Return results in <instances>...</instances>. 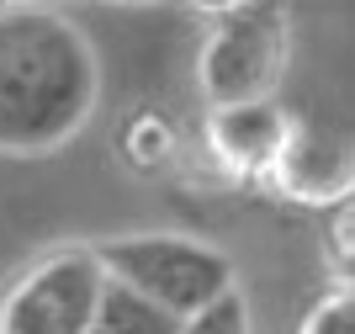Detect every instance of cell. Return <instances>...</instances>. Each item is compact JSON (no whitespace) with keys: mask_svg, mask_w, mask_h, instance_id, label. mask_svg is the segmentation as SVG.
<instances>
[{"mask_svg":"<svg viewBox=\"0 0 355 334\" xmlns=\"http://www.w3.org/2000/svg\"><path fill=\"white\" fill-rule=\"evenodd\" d=\"M101 58L59 6H0V154L37 160L85 133Z\"/></svg>","mask_w":355,"mask_h":334,"instance_id":"1","label":"cell"},{"mask_svg":"<svg viewBox=\"0 0 355 334\" xmlns=\"http://www.w3.org/2000/svg\"><path fill=\"white\" fill-rule=\"evenodd\" d=\"M106 281L154 303L170 319H191L223 292L239 287L234 260L218 244H202L191 233H122L90 249Z\"/></svg>","mask_w":355,"mask_h":334,"instance_id":"2","label":"cell"},{"mask_svg":"<svg viewBox=\"0 0 355 334\" xmlns=\"http://www.w3.org/2000/svg\"><path fill=\"white\" fill-rule=\"evenodd\" d=\"M292 58V16L266 0L218 6L196 53V85L212 112L223 106H260L276 101Z\"/></svg>","mask_w":355,"mask_h":334,"instance_id":"3","label":"cell"},{"mask_svg":"<svg viewBox=\"0 0 355 334\" xmlns=\"http://www.w3.org/2000/svg\"><path fill=\"white\" fill-rule=\"evenodd\" d=\"M106 292V271L90 244L48 249L0 297V334H90Z\"/></svg>","mask_w":355,"mask_h":334,"instance_id":"4","label":"cell"},{"mask_svg":"<svg viewBox=\"0 0 355 334\" xmlns=\"http://www.w3.org/2000/svg\"><path fill=\"white\" fill-rule=\"evenodd\" d=\"M292 138V117L276 101L207 112V149L228 175H276Z\"/></svg>","mask_w":355,"mask_h":334,"instance_id":"5","label":"cell"},{"mask_svg":"<svg viewBox=\"0 0 355 334\" xmlns=\"http://www.w3.org/2000/svg\"><path fill=\"white\" fill-rule=\"evenodd\" d=\"M175 329H180V319L159 313L154 303L112 287V281H106L101 308H96V324H90V334H175Z\"/></svg>","mask_w":355,"mask_h":334,"instance_id":"6","label":"cell"},{"mask_svg":"<svg viewBox=\"0 0 355 334\" xmlns=\"http://www.w3.org/2000/svg\"><path fill=\"white\" fill-rule=\"evenodd\" d=\"M175 334H250V303H244V292H223L218 303H207L202 313L191 319H180Z\"/></svg>","mask_w":355,"mask_h":334,"instance_id":"7","label":"cell"},{"mask_svg":"<svg viewBox=\"0 0 355 334\" xmlns=\"http://www.w3.org/2000/svg\"><path fill=\"white\" fill-rule=\"evenodd\" d=\"M297 334H355V297H350V287H334L329 297H318Z\"/></svg>","mask_w":355,"mask_h":334,"instance_id":"8","label":"cell"},{"mask_svg":"<svg viewBox=\"0 0 355 334\" xmlns=\"http://www.w3.org/2000/svg\"><path fill=\"white\" fill-rule=\"evenodd\" d=\"M334 265H340V287H350V271H355V207H350V197L334 202Z\"/></svg>","mask_w":355,"mask_h":334,"instance_id":"9","label":"cell"}]
</instances>
